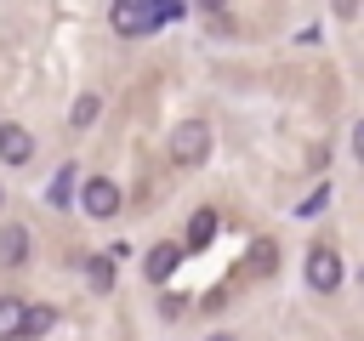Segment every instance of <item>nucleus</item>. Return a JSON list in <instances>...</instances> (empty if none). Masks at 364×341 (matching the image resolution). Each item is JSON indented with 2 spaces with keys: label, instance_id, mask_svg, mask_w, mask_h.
Returning <instances> with one entry per match:
<instances>
[{
  "label": "nucleus",
  "instance_id": "obj_1",
  "mask_svg": "<svg viewBox=\"0 0 364 341\" xmlns=\"http://www.w3.org/2000/svg\"><path fill=\"white\" fill-rule=\"evenodd\" d=\"M205 153H210V125L205 119H182L171 131V159L176 165H205Z\"/></svg>",
  "mask_w": 364,
  "mask_h": 341
},
{
  "label": "nucleus",
  "instance_id": "obj_2",
  "mask_svg": "<svg viewBox=\"0 0 364 341\" xmlns=\"http://www.w3.org/2000/svg\"><path fill=\"white\" fill-rule=\"evenodd\" d=\"M307 284H313L318 296H336V290H341V256H336L330 244H313V250H307Z\"/></svg>",
  "mask_w": 364,
  "mask_h": 341
},
{
  "label": "nucleus",
  "instance_id": "obj_3",
  "mask_svg": "<svg viewBox=\"0 0 364 341\" xmlns=\"http://www.w3.org/2000/svg\"><path fill=\"white\" fill-rule=\"evenodd\" d=\"M159 23V6L154 0H114V28L119 34H148Z\"/></svg>",
  "mask_w": 364,
  "mask_h": 341
},
{
  "label": "nucleus",
  "instance_id": "obj_4",
  "mask_svg": "<svg viewBox=\"0 0 364 341\" xmlns=\"http://www.w3.org/2000/svg\"><path fill=\"white\" fill-rule=\"evenodd\" d=\"M80 205H85V216H114V210H119V188H114L108 176H91V182L80 188Z\"/></svg>",
  "mask_w": 364,
  "mask_h": 341
},
{
  "label": "nucleus",
  "instance_id": "obj_5",
  "mask_svg": "<svg viewBox=\"0 0 364 341\" xmlns=\"http://www.w3.org/2000/svg\"><path fill=\"white\" fill-rule=\"evenodd\" d=\"M0 159L6 165H28L34 159V136L23 125H0Z\"/></svg>",
  "mask_w": 364,
  "mask_h": 341
},
{
  "label": "nucleus",
  "instance_id": "obj_6",
  "mask_svg": "<svg viewBox=\"0 0 364 341\" xmlns=\"http://www.w3.org/2000/svg\"><path fill=\"white\" fill-rule=\"evenodd\" d=\"M176 261H182V244H154L142 267H148V278H154V284H165V278L176 273Z\"/></svg>",
  "mask_w": 364,
  "mask_h": 341
},
{
  "label": "nucleus",
  "instance_id": "obj_7",
  "mask_svg": "<svg viewBox=\"0 0 364 341\" xmlns=\"http://www.w3.org/2000/svg\"><path fill=\"white\" fill-rule=\"evenodd\" d=\"M245 267H250L256 278H262V273H273V267H279V244H273V239H256V244H250V256H245Z\"/></svg>",
  "mask_w": 364,
  "mask_h": 341
},
{
  "label": "nucleus",
  "instance_id": "obj_8",
  "mask_svg": "<svg viewBox=\"0 0 364 341\" xmlns=\"http://www.w3.org/2000/svg\"><path fill=\"white\" fill-rule=\"evenodd\" d=\"M0 261H6V267L28 261V233H23V227H6V233H0Z\"/></svg>",
  "mask_w": 364,
  "mask_h": 341
},
{
  "label": "nucleus",
  "instance_id": "obj_9",
  "mask_svg": "<svg viewBox=\"0 0 364 341\" xmlns=\"http://www.w3.org/2000/svg\"><path fill=\"white\" fill-rule=\"evenodd\" d=\"M17 335H23V301L0 296V341H17Z\"/></svg>",
  "mask_w": 364,
  "mask_h": 341
},
{
  "label": "nucleus",
  "instance_id": "obj_10",
  "mask_svg": "<svg viewBox=\"0 0 364 341\" xmlns=\"http://www.w3.org/2000/svg\"><path fill=\"white\" fill-rule=\"evenodd\" d=\"M210 239H216V210H193V222H188V244L205 250Z\"/></svg>",
  "mask_w": 364,
  "mask_h": 341
},
{
  "label": "nucleus",
  "instance_id": "obj_11",
  "mask_svg": "<svg viewBox=\"0 0 364 341\" xmlns=\"http://www.w3.org/2000/svg\"><path fill=\"white\" fill-rule=\"evenodd\" d=\"M74 188H80V176H74V165H63V170L51 176V193H46V199H51V205H68Z\"/></svg>",
  "mask_w": 364,
  "mask_h": 341
},
{
  "label": "nucleus",
  "instance_id": "obj_12",
  "mask_svg": "<svg viewBox=\"0 0 364 341\" xmlns=\"http://www.w3.org/2000/svg\"><path fill=\"white\" fill-rule=\"evenodd\" d=\"M85 278H91V290H114V256H91Z\"/></svg>",
  "mask_w": 364,
  "mask_h": 341
},
{
  "label": "nucleus",
  "instance_id": "obj_13",
  "mask_svg": "<svg viewBox=\"0 0 364 341\" xmlns=\"http://www.w3.org/2000/svg\"><path fill=\"white\" fill-rule=\"evenodd\" d=\"M57 324V313L51 307H23V335H46Z\"/></svg>",
  "mask_w": 364,
  "mask_h": 341
},
{
  "label": "nucleus",
  "instance_id": "obj_14",
  "mask_svg": "<svg viewBox=\"0 0 364 341\" xmlns=\"http://www.w3.org/2000/svg\"><path fill=\"white\" fill-rule=\"evenodd\" d=\"M97 108H102V97H91V91H85V97L74 102V125H91V119H97Z\"/></svg>",
  "mask_w": 364,
  "mask_h": 341
},
{
  "label": "nucleus",
  "instance_id": "obj_15",
  "mask_svg": "<svg viewBox=\"0 0 364 341\" xmlns=\"http://www.w3.org/2000/svg\"><path fill=\"white\" fill-rule=\"evenodd\" d=\"M353 153H358V165H364V119L353 125Z\"/></svg>",
  "mask_w": 364,
  "mask_h": 341
},
{
  "label": "nucleus",
  "instance_id": "obj_16",
  "mask_svg": "<svg viewBox=\"0 0 364 341\" xmlns=\"http://www.w3.org/2000/svg\"><path fill=\"white\" fill-rule=\"evenodd\" d=\"M353 6H358V0H336V11H341V17H353Z\"/></svg>",
  "mask_w": 364,
  "mask_h": 341
},
{
  "label": "nucleus",
  "instance_id": "obj_17",
  "mask_svg": "<svg viewBox=\"0 0 364 341\" xmlns=\"http://www.w3.org/2000/svg\"><path fill=\"white\" fill-rule=\"evenodd\" d=\"M199 6H205V11H222V6H228V0H199Z\"/></svg>",
  "mask_w": 364,
  "mask_h": 341
},
{
  "label": "nucleus",
  "instance_id": "obj_18",
  "mask_svg": "<svg viewBox=\"0 0 364 341\" xmlns=\"http://www.w3.org/2000/svg\"><path fill=\"white\" fill-rule=\"evenodd\" d=\"M205 341H233V335H205Z\"/></svg>",
  "mask_w": 364,
  "mask_h": 341
},
{
  "label": "nucleus",
  "instance_id": "obj_19",
  "mask_svg": "<svg viewBox=\"0 0 364 341\" xmlns=\"http://www.w3.org/2000/svg\"><path fill=\"white\" fill-rule=\"evenodd\" d=\"M0 205H6V188H0Z\"/></svg>",
  "mask_w": 364,
  "mask_h": 341
},
{
  "label": "nucleus",
  "instance_id": "obj_20",
  "mask_svg": "<svg viewBox=\"0 0 364 341\" xmlns=\"http://www.w3.org/2000/svg\"><path fill=\"white\" fill-rule=\"evenodd\" d=\"M358 284H364V273H358Z\"/></svg>",
  "mask_w": 364,
  "mask_h": 341
}]
</instances>
